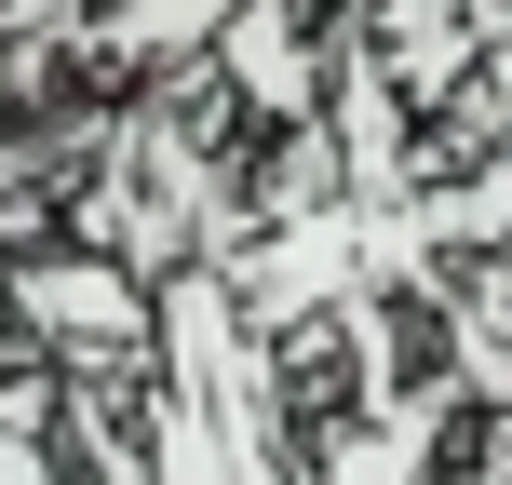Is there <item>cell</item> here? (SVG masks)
I'll return each mask as SVG.
<instances>
[]
</instances>
